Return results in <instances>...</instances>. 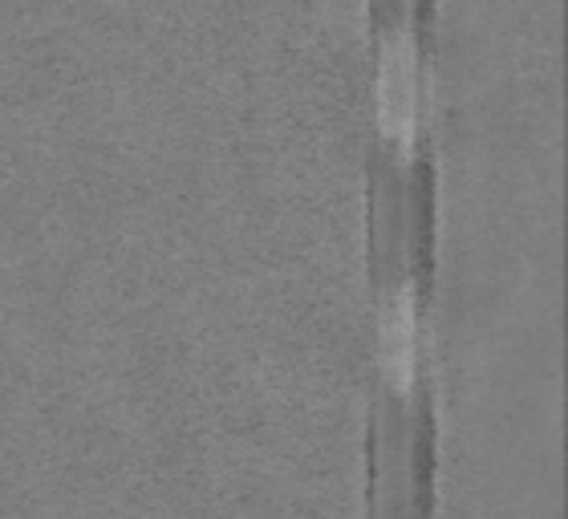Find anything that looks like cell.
Returning <instances> with one entry per match:
<instances>
[{
	"mask_svg": "<svg viewBox=\"0 0 568 519\" xmlns=\"http://www.w3.org/2000/svg\"><path fill=\"white\" fill-rule=\"evenodd\" d=\"M382 342H386V374H390L394 389L410 394V386L418 378V329H415V305H410L406 293L394 296L390 308H386Z\"/></svg>",
	"mask_w": 568,
	"mask_h": 519,
	"instance_id": "2",
	"label": "cell"
},
{
	"mask_svg": "<svg viewBox=\"0 0 568 519\" xmlns=\"http://www.w3.org/2000/svg\"><path fill=\"white\" fill-rule=\"evenodd\" d=\"M382 122L390 130L398 146L415 142L418 126V73H415V49L406 45L403 33L390 37L386 61H382Z\"/></svg>",
	"mask_w": 568,
	"mask_h": 519,
	"instance_id": "1",
	"label": "cell"
}]
</instances>
